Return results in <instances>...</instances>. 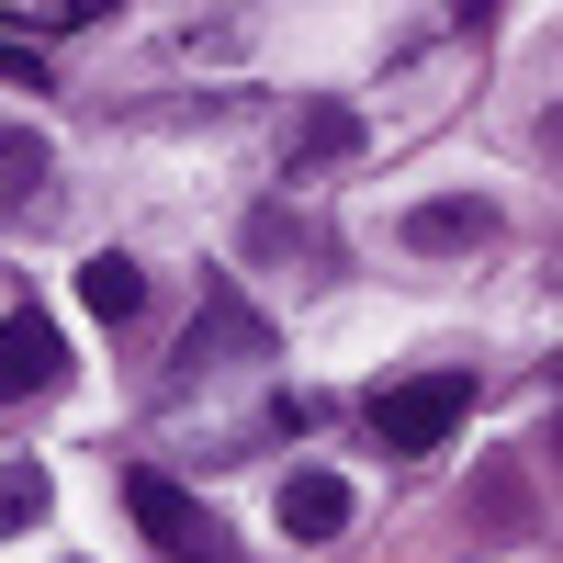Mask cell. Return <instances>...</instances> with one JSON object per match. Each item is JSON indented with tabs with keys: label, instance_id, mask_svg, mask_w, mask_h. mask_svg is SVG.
<instances>
[{
	"label": "cell",
	"instance_id": "1",
	"mask_svg": "<svg viewBox=\"0 0 563 563\" xmlns=\"http://www.w3.org/2000/svg\"><path fill=\"white\" fill-rule=\"evenodd\" d=\"M462 406H474V372H417V384L372 395V440L384 451H440L462 429Z\"/></svg>",
	"mask_w": 563,
	"mask_h": 563
},
{
	"label": "cell",
	"instance_id": "2",
	"mask_svg": "<svg viewBox=\"0 0 563 563\" xmlns=\"http://www.w3.org/2000/svg\"><path fill=\"white\" fill-rule=\"evenodd\" d=\"M124 507H135V530H147L169 563H225V552H238V541H225V519H214L203 496H180L169 474H135V485H124Z\"/></svg>",
	"mask_w": 563,
	"mask_h": 563
},
{
	"label": "cell",
	"instance_id": "3",
	"mask_svg": "<svg viewBox=\"0 0 563 563\" xmlns=\"http://www.w3.org/2000/svg\"><path fill=\"white\" fill-rule=\"evenodd\" d=\"M507 238V214L485 203V192H429V203H406V249L417 260H474V249H496Z\"/></svg>",
	"mask_w": 563,
	"mask_h": 563
},
{
	"label": "cell",
	"instance_id": "4",
	"mask_svg": "<svg viewBox=\"0 0 563 563\" xmlns=\"http://www.w3.org/2000/svg\"><path fill=\"white\" fill-rule=\"evenodd\" d=\"M57 372H68V339H57V327H45L34 305H23V316H0V406L57 395Z\"/></svg>",
	"mask_w": 563,
	"mask_h": 563
},
{
	"label": "cell",
	"instance_id": "5",
	"mask_svg": "<svg viewBox=\"0 0 563 563\" xmlns=\"http://www.w3.org/2000/svg\"><path fill=\"white\" fill-rule=\"evenodd\" d=\"M350 485L339 474H282V507H271V519H282V541H339L350 530Z\"/></svg>",
	"mask_w": 563,
	"mask_h": 563
},
{
	"label": "cell",
	"instance_id": "6",
	"mask_svg": "<svg viewBox=\"0 0 563 563\" xmlns=\"http://www.w3.org/2000/svg\"><path fill=\"white\" fill-rule=\"evenodd\" d=\"M79 305L102 316V327H124L135 305H147V271H135L124 249H90V260H79Z\"/></svg>",
	"mask_w": 563,
	"mask_h": 563
},
{
	"label": "cell",
	"instance_id": "7",
	"mask_svg": "<svg viewBox=\"0 0 563 563\" xmlns=\"http://www.w3.org/2000/svg\"><path fill=\"white\" fill-rule=\"evenodd\" d=\"M45 507H57V485H45V462H34V451H0V541L45 530Z\"/></svg>",
	"mask_w": 563,
	"mask_h": 563
},
{
	"label": "cell",
	"instance_id": "8",
	"mask_svg": "<svg viewBox=\"0 0 563 563\" xmlns=\"http://www.w3.org/2000/svg\"><path fill=\"white\" fill-rule=\"evenodd\" d=\"M350 147H361V124H350L339 102H316V113H305V135H294V158H350Z\"/></svg>",
	"mask_w": 563,
	"mask_h": 563
},
{
	"label": "cell",
	"instance_id": "9",
	"mask_svg": "<svg viewBox=\"0 0 563 563\" xmlns=\"http://www.w3.org/2000/svg\"><path fill=\"white\" fill-rule=\"evenodd\" d=\"M0 169H12V192H34V180H45V135H23V124H0Z\"/></svg>",
	"mask_w": 563,
	"mask_h": 563
},
{
	"label": "cell",
	"instance_id": "10",
	"mask_svg": "<svg viewBox=\"0 0 563 563\" xmlns=\"http://www.w3.org/2000/svg\"><path fill=\"white\" fill-rule=\"evenodd\" d=\"M0 79H12V90H45V57H34V45H0Z\"/></svg>",
	"mask_w": 563,
	"mask_h": 563
},
{
	"label": "cell",
	"instance_id": "11",
	"mask_svg": "<svg viewBox=\"0 0 563 563\" xmlns=\"http://www.w3.org/2000/svg\"><path fill=\"white\" fill-rule=\"evenodd\" d=\"M541 147H552V158H563V102H552V113H541Z\"/></svg>",
	"mask_w": 563,
	"mask_h": 563
},
{
	"label": "cell",
	"instance_id": "12",
	"mask_svg": "<svg viewBox=\"0 0 563 563\" xmlns=\"http://www.w3.org/2000/svg\"><path fill=\"white\" fill-rule=\"evenodd\" d=\"M552 462H563V417H552Z\"/></svg>",
	"mask_w": 563,
	"mask_h": 563
}]
</instances>
